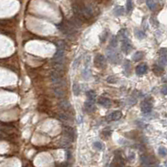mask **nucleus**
<instances>
[{
	"label": "nucleus",
	"mask_w": 167,
	"mask_h": 167,
	"mask_svg": "<svg viewBox=\"0 0 167 167\" xmlns=\"http://www.w3.org/2000/svg\"><path fill=\"white\" fill-rule=\"evenodd\" d=\"M134 35H135L136 37H137L138 39H144V38H145V36H146V35H145V33L144 31L139 30V29H135L134 30Z\"/></svg>",
	"instance_id": "obj_18"
},
{
	"label": "nucleus",
	"mask_w": 167,
	"mask_h": 167,
	"mask_svg": "<svg viewBox=\"0 0 167 167\" xmlns=\"http://www.w3.org/2000/svg\"><path fill=\"white\" fill-rule=\"evenodd\" d=\"M153 71L156 76L160 77V76H161L164 73V68L159 65H154L153 67Z\"/></svg>",
	"instance_id": "obj_13"
},
{
	"label": "nucleus",
	"mask_w": 167,
	"mask_h": 167,
	"mask_svg": "<svg viewBox=\"0 0 167 167\" xmlns=\"http://www.w3.org/2000/svg\"><path fill=\"white\" fill-rule=\"evenodd\" d=\"M59 105H60V108L64 111H68L71 109V104H70V102L66 99L60 100V102H59Z\"/></svg>",
	"instance_id": "obj_12"
},
{
	"label": "nucleus",
	"mask_w": 167,
	"mask_h": 167,
	"mask_svg": "<svg viewBox=\"0 0 167 167\" xmlns=\"http://www.w3.org/2000/svg\"><path fill=\"white\" fill-rule=\"evenodd\" d=\"M113 14L115 16H122V15L124 14V8L122 6H116L114 8V10H113Z\"/></svg>",
	"instance_id": "obj_14"
},
{
	"label": "nucleus",
	"mask_w": 167,
	"mask_h": 167,
	"mask_svg": "<svg viewBox=\"0 0 167 167\" xmlns=\"http://www.w3.org/2000/svg\"><path fill=\"white\" fill-rule=\"evenodd\" d=\"M59 117L60 118H62V119H64V120H69V116L67 114H66V113H60V115H59Z\"/></svg>",
	"instance_id": "obj_32"
},
{
	"label": "nucleus",
	"mask_w": 167,
	"mask_h": 167,
	"mask_svg": "<svg viewBox=\"0 0 167 167\" xmlns=\"http://www.w3.org/2000/svg\"><path fill=\"white\" fill-rule=\"evenodd\" d=\"M117 167H120V166H117Z\"/></svg>",
	"instance_id": "obj_37"
},
{
	"label": "nucleus",
	"mask_w": 167,
	"mask_h": 167,
	"mask_svg": "<svg viewBox=\"0 0 167 167\" xmlns=\"http://www.w3.org/2000/svg\"><path fill=\"white\" fill-rule=\"evenodd\" d=\"M81 92V88H80V86L77 84V83H74L73 85V92H74V95L75 96H78L80 94Z\"/></svg>",
	"instance_id": "obj_23"
},
{
	"label": "nucleus",
	"mask_w": 167,
	"mask_h": 167,
	"mask_svg": "<svg viewBox=\"0 0 167 167\" xmlns=\"http://www.w3.org/2000/svg\"><path fill=\"white\" fill-rule=\"evenodd\" d=\"M143 56H144V53H143L142 51H137V52H135L133 55L132 58H133V61L137 62V61H139V60H142Z\"/></svg>",
	"instance_id": "obj_15"
},
{
	"label": "nucleus",
	"mask_w": 167,
	"mask_h": 167,
	"mask_svg": "<svg viewBox=\"0 0 167 167\" xmlns=\"http://www.w3.org/2000/svg\"><path fill=\"white\" fill-rule=\"evenodd\" d=\"M80 60H81V58L79 57V58H77V60H75L74 63H73V68H77V67L78 65H79V63H80Z\"/></svg>",
	"instance_id": "obj_33"
},
{
	"label": "nucleus",
	"mask_w": 167,
	"mask_h": 167,
	"mask_svg": "<svg viewBox=\"0 0 167 167\" xmlns=\"http://www.w3.org/2000/svg\"><path fill=\"white\" fill-rule=\"evenodd\" d=\"M158 152L160 154L161 156H166L167 155V149L163 147V146H160L158 150Z\"/></svg>",
	"instance_id": "obj_25"
},
{
	"label": "nucleus",
	"mask_w": 167,
	"mask_h": 167,
	"mask_svg": "<svg viewBox=\"0 0 167 167\" xmlns=\"http://www.w3.org/2000/svg\"><path fill=\"white\" fill-rule=\"evenodd\" d=\"M123 68H124V71L129 72V71H131V65H130V62L129 60H125V62L123 64Z\"/></svg>",
	"instance_id": "obj_24"
},
{
	"label": "nucleus",
	"mask_w": 167,
	"mask_h": 167,
	"mask_svg": "<svg viewBox=\"0 0 167 167\" xmlns=\"http://www.w3.org/2000/svg\"><path fill=\"white\" fill-rule=\"evenodd\" d=\"M84 107H85V109H86L87 112L92 113V112L94 110V108H95V102L87 99L84 103Z\"/></svg>",
	"instance_id": "obj_10"
},
{
	"label": "nucleus",
	"mask_w": 167,
	"mask_h": 167,
	"mask_svg": "<svg viewBox=\"0 0 167 167\" xmlns=\"http://www.w3.org/2000/svg\"><path fill=\"white\" fill-rule=\"evenodd\" d=\"M51 81H52L53 84H55L56 86H60V84H61L63 81L60 73H59V72H57L56 71H52V73H51Z\"/></svg>",
	"instance_id": "obj_4"
},
{
	"label": "nucleus",
	"mask_w": 167,
	"mask_h": 167,
	"mask_svg": "<svg viewBox=\"0 0 167 167\" xmlns=\"http://www.w3.org/2000/svg\"><path fill=\"white\" fill-rule=\"evenodd\" d=\"M98 104H100L101 106H103V107H105V108H109V107H111V105H112L111 100L108 98H104V97L99 98L98 100Z\"/></svg>",
	"instance_id": "obj_9"
},
{
	"label": "nucleus",
	"mask_w": 167,
	"mask_h": 167,
	"mask_svg": "<svg viewBox=\"0 0 167 167\" xmlns=\"http://www.w3.org/2000/svg\"><path fill=\"white\" fill-rule=\"evenodd\" d=\"M122 112L121 111H115L113 112L110 115L108 116V119L110 121H118L122 118Z\"/></svg>",
	"instance_id": "obj_11"
},
{
	"label": "nucleus",
	"mask_w": 167,
	"mask_h": 167,
	"mask_svg": "<svg viewBox=\"0 0 167 167\" xmlns=\"http://www.w3.org/2000/svg\"><path fill=\"white\" fill-rule=\"evenodd\" d=\"M153 108L152 103L149 101H143L141 102V111L144 113H151Z\"/></svg>",
	"instance_id": "obj_6"
},
{
	"label": "nucleus",
	"mask_w": 167,
	"mask_h": 167,
	"mask_svg": "<svg viewBox=\"0 0 167 167\" xmlns=\"http://www.w3.org/2000/svg\"><path fill=\"white\" fill-rule=\"evenodd\" d=\"M64 133L66 139H68L69 140L73 141L75 138V133L73 129H71V127H66L64 129Z\"/></svg>",
	"instance_id": "obj_7"
},
{
	"label": "nucleus",
	"mask_w": 167,
	"mask_h": 167,
	"mask_svg": "<svg viewBox=\"0 0 167 167\" xmlns=\"http://www.w3.org/2000/svg\"><path fill=\"white\" fill-rule=\"evenodd\" d=\"M121 50L125 54H128L130 50H132V44L129 39L122 40V45H121Z\"/></svg>",
	"instance_id": "obj_5"
},
{
	"label": "nucleus",
	"mask_w": 167,
	"mask_h": 167,
	"mask_svg": "<svg viewBox=\"0 0 167 167\" xmlns=\"http://www.w3.org/2000/svg\"><path fill=\"white\" fill-rule=\"evenodd\" d=\"M126 8H127V11L128 13H130L133 8V3L132 0H127V4H126Z\"/></svg>",
	"instance_id": "obj_22"
},
{
	"label": "nucleus",
	"mask_w": 167,
	"mask_h": 167,
	"mask_svg": "<svg viewBox=\"0 0 167 167\" xmlns=\"http://www.w3.org/2000/svg\"><path fill=\"white\" fill-rule=\"evenodd\" d=\"M148 71V66L145 64V63H143V64H139V66H137L136 67V74L139 75V76H141V75H144Z\"/></svg>",
	"instance_id": "obj_8"
},
{
	"label": "nucleus",
	"mask_w": 167,
	"mask_h": 167,
	"mask_svg": "<svg viewBox=\"0 0 167 167\" xmlns=\"http://www.w3.org/2000/svg\"><path fill=\"white\" fill-rule=\"evenodd\" d=\"M159 64L161 66H167V56H161L159 59Z\"/></svg>",
	"instance_id": "obj_26"
},
{
	"label": "nucleus",
	"mask_w": 167,
	"mask_h": 167,
	"mask_svg": "<svg viewBox=\"0 0 167 167\" xmlns=\"http://www.w3.org/2000/svg\"><path fill=\"white\" fill-rule=\"evenodd\" d=\"M161 92H162L163 94H165V95H167V85H164V86L162 87Z\"/></svg>",
	"instance_id": "obj_34"
},
{
	"label": "nucleus",
	"mask_w": 167,
	"mask_h": 167,
	"mask_svg": "<svg viewBox=\"0 0 167 167\" xmlns=\"http://www.w3.org/2000/svg\"><path fill=\"white\" fill-rule=\"evenodd\" d=\"M60 167H66V164H63V165H61Z\"/></svg>",
	"instance_id": "obj_35"
},
{
	"label": "nucleus",
	"mask_w": 167,
	"mask_h": 167,
	"mask_svg": "<svg viewBox=\"0 0 167 167\" xmlns=\"http://www.w3.org/2000/svg\"><path fill=\"white\" fill-rule=\"evenodd\" d=\"M118 37H120V39L123 40V39H129V36H128V33H127L126 29H121L118 34Z\"/></svg>",
	"instance_id": "obj_16"
},
{
	"label": "nucleus",
	"mask_w": 167,
	"mask_h": 167,
	"mask_svg": "<svg viewBox=\"0 0 167 167\" xmlns=\"http://www.w3.org/2000/svg\"><path fill=\"white\" fill-rule=\"evenodd\" d=\"M94 64H95L96 67L99 69H103L106 67V58L102 55H97L94 59Z\"/></svg>",
	"instance_id": "obj_3"
},
{
	"label": "nucleus",
	"mask_w": 167,
	"mask_h": 167,
	"mask_svg": "<svg viewBox=\"0 0 167 167\" xmlns=\"http://www.w3.org/2000/svg\"><path fill=\"white\" fill-rule=\"evenodd\" d=\"M94 147H95L96 149H98V150H102V144L101 142H95L94 143Z\"/></svg>",
	"instance_id": "obj_29"
},
{
	"label": "nucleus",
	"mask_w": 167,
	"mask_h": 167,
	"mask_svg": "<svg viewBox=\"0 0 167 167\" xmlns=\"http://www.w3.org/2000/svg\"><path fill=\"white\" fill-rule=\"evenodd\" d=\"M158 167H162V166H160V165H159V166H158Z\"/></svg>",
	"instance_id": "obj_36"
},
{
	"label": "nucleus",
	"mask_w": 167,
	"mask_h": 167,
	"mask_svg": "<svg viewBox=\"0 0 167 167\" xmlns=\"http://www.w3.org/2000/svg\"><path fill=\"white\" fill-rule=\"evenodd\" d=\"M58 28L60 29V30L63 33V34H65L66 35L71 36L76 34V28L71 25L70 21H68V22H66V23H64V22L60 23L58 25Z\"/></svg>",
	"instance_id": "obj_1"
},
{
	"label": "nucleus",
	"mask_w": 167,
	"mask_h": 167,
	"mask_svg": "<svg viewBox=\"0 0 167 167\" xmlns=\"http://www.w3.org/2000/svg\"><path fill=\"white\" fill-rule=\"evenodd\" d=\"M118 36H113V38L111 39L110 40V45L111 47L113 48H115L118 45Z\"/></svg>",
	"instance_id": "obj_21"
},
{
	"label": "nucleus",
	"mask_w": 167,
	"mask_h": 167,
	"mask_svg": "<svg viewBox=\"0 0 167 167\" xmlns=\"http://www.w3.org/2000/svg\"><path fill=\"white\" fill-rule=\"evenodd\" d=\"M66 48V44L64 41H59L58 42V49H61V50H65Z\"/></svg>",
	"instance_id": "obj_31"
},
{
	"label": "nucleus",
	"mask_w": 167,
	"mask_h": 167,
	"mask_svg": "<svg viewBox=\"0 0 167 167\" xmlns=\"http://www.w3.org/2000/svg\"><path fill=\"white\" fill-rule=\"evenodd\" d=\"M87 99H88V100L95 102L97 95H96V93H95L94 91L90 90V91H87Z\"/></svg>",
	"instance_id": "obj_17"
},
{
	"label": "nucleus",
	"mask_w": 167,
	"mask_h": 167,
	"mask_svg": "<svg viewBox=\"0 0 167 167\" xmlns=\"http://www.w3.org/2000/svg\"><path fill=\"white\" fill-rule=\"evenodd\" d=\"M108 60H110L112 63L113 64H118V63H120L121 61V55L117 52V51H114L113 50H108Z\"/></svg>",
	"instance_id": "obj_2"
},
{
	"label": "nucleus",
	"mask_w": 167,
	"mask_h": 167,
	"mask_svg": "<svg viewBox=\"0 0 167 167\" xmlns=\"http://www.w3.org/2000/svg\"><path fill=\"white\" fill-rule=\"evenodd\" d=\"M108 31H104L102 33V35H101V41L102 42H104L106 39H107V38H108Z\"/></svg>",
	"instance_id": "obj_30"
},
{
	"label": "nucleus",
	"mask_w": 167,
	"mask_h": 167,
	"mask_svg": "<svg viewBox=\"0 0 167 167\" xmlns=\"http://www.w3.org/2000/svg\"><path fill=\"white\" fill-rule=\"evenodd\" d=\"M107 81L108 83H115L118 81V79L116 77H113V76H110L107 78Z\"/></svg>",
	"instance_id": "obj_27"
},
{
	"label": "nucleus",
	"mask_w": 167,
	"mask_h": 167,
	"mask_svg": "<svg viewBox=\"0 0 167 167\" xmlns=\"http://www.w3.org/2000/svg\"><path fill=\"white\" fill-rule=\"evenodd\" d=\"M159 53L161 56H167V48H161Z\"/></svg>",
	"instance_id": "obj_28"
},
{
	"label": "nucleus",
	"mask_w": 167,
	"mask_h": 167,
	"mask_svg": "<svg viewBox=\"0 0 167 167\" xmlns=\"http://www.w3.org/2000/svg\"><path fill=\"white\" fill-rule=\"evenodd\" d=\"M146 4L150 10H154L156 8V4L154 0H146Z\"/></svg>",
	"instance_id": "obj_20"
},
{
	"label": "nucleus",
	"mask_w": 167,
	"mask_h": 167,
	"mask_svg": "<svg viewBox=\"0 0 167 167\" xmlns=\"http://www.w3.org/2000/svg\"><path fill=\"white\" fill-rule=\"evenodd\" d=\"M55 94L57 96V97H59V98H63L65 95V92H64V91H63V89H61L60 87H56V89H55Z\"/></svg>",
	"instance_id": "obj_19"
}]
</instances>
